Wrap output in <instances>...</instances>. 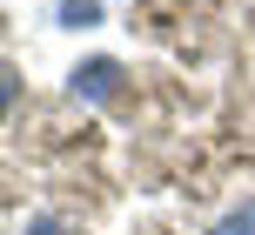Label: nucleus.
<instances>
[{
  "mask_svg": "<svg viewBox=\"0 0 255 235\" xmlns=\"http://www.w3.org/2000/svg\"><path fill=\"white\" fill-rule=\"evenodd\" d=\"M67 88H74L81 101H108V94L121 88V61H88V67H74Z\"/></svg>",
  "mask_w": 255,
  "mask_h": 235,
  "instance_id": "1",
  "label": "nucleus"
},
{
  "mask_svg": "<svg viewBox=\"0 0 255 235\" xmlns=\"http://www.w3.org/2000/svg\"><path fill=\"white\" fill-rule=\"evenodd\" d=\"M208 235H255V195L242 202V209H229V215H222V222L208 229Z\"/></svg>",
  "mask_w": 255,
  "mask_h": 235,
  "instance_id": "2",
  "label": "nucleus"
},
{
  "mask_svg": "<svg viewBox=\"0 0 255 235\" xmlns=\"http://www.w3.org/2000/svg\"><path fill=\"white\" fill-rule=\"evenodd\" d=\"M94 13H101V0H61V20L67 27H88Z\"/></svg>",
  "mask_w": 255,
  "mask_h": 235,
  "instance_id": "3",
  "label": "nucleus"
},
{
  "mask_svg": "<svg viewBox=\"0 0 255 235\" xmlns=\"http://www.w3.org/2000/svg\"><path fill=\"white\" fill-rule=\"evenodd\" d=\"M13 94H20V81H13V67H0V121H7V108H13Z\"/></svg>",
  "mask_w": 255,
  "mask_h": 235,
  "instance_id": "4",
  "label": "nucleus"
},
{
  "mask_svg": "<svg viewBox=\"0 0 255 235\" xmlns=\"http://www.w3.org/2000/svg\"><path fill=\"white\" fill-rule=\"evenodd\" d=\"M27 235H67V222H61V215H34V222H27Z\"/></svg>",
  "mask_w": 255,
  "mask_h": 235,
  "instance_id": "5",
  "label": "nucleus"
}]
</instances>
